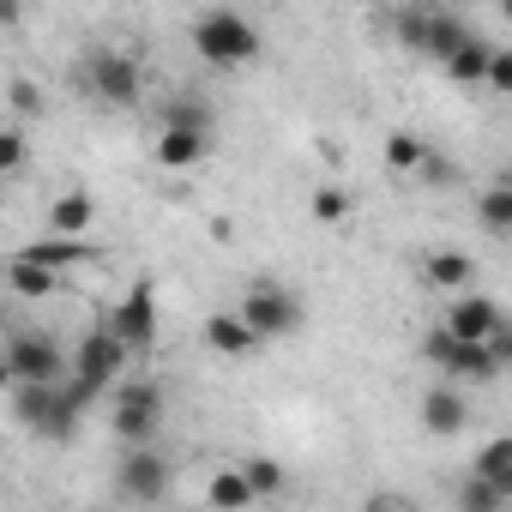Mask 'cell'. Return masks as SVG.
<instances>
[{"label": "cell", "instance_id": "obj_1", "mask_svg": "<svg viewBox=\"0 0 512 512\" xmlns=\"http://www.w3.org/2000/svg\"><path fill=\"white\" fill-rule=\"evenodd\" d=\"M91 398L97 392L85 380H67V386H13V416L31 434H43V440H73V428H79V416H85Z\"/></svg>", "mask_w": 512, "mask_h": 512}, {"label": "cell", "instance_id": "obj_2", "mask_svg": "<svg viewBox=\"0 0 512 512\" xmlns=\"http://www.w3.org/2000/svg\"><path fill=\"white\" fill-rule=\"evenodd\" d=\"M187 37H193V49H199L205 67H247L253 55H260V25L241 19V13H229V7L199 13Z\"/></svg>", "mask_w": 512, "mask_h": 512}, {"label": "cell", "instance_id": "obj_3", "mask_svg": "<svg viewBox=\"0 0 512 512\" xmlns=\"http://www.w3.org/2000/svg\"><path fill=\"white\" fill-rule=\"evenodd\" d=\"M241 320L253 326V338H296L302 332V296L290 284L260 278V284H247V296H241Z\"/></svg>", "mask_w": 512, "mask_h": 512}, {"label": "cell", "instance_id": "obj_4", "mask_svg": "<svg viewBox=\"0 0 512 512\" xmlns=\"http://www.w3.org/2000/svg\"><path fill=\"white\" fill-rule=\"evenodd\" d=\"M7 380L13 386H67V356L49 332H13L7 338Z\"/></svg>", "mask_w": 512, "mask_h": 512}, {"label": "cell", "instance_id": "obj_5", "mask_svg": "<svg viewBox=\"0 0 512 512\" xmlns=\"http://www.w3.org/2000/svg\"><path fill=\"white\" fill-rule=\"evenodd\" d=\"M157 428H163V386H157V380L121 386V392H115V434L127 440V452H133V446H151Z\"/></svg>", "mask_w": 512, "mask_h": 512}, {"label": "cell", "instance_id": "obj_6", "mask_svg": "<svg viewBox=\"0 0 512 512\" xmlns=\"http://www.w3.org/2000/svg\"><path fill=\"white\" fill-rule=\"evenodd\" d=\"M85 91L109 109H127L139 103V61L121 55V49H91L85 55Z\"/></svg>", "mask_w": 512, "mask_h": 512}, {"label": "cell", "instance_id": "obj_7", "mask_svg": "<svg viewBox=\"0 0 512 512\" xmlns=\"http://www.w3.org/2000/svg\"><path fill=\"white\" fill-rule=\"evenodd\" d=\"M127 356H133V350L115 338V326H91V332L79 338V356H73V380H85L91 392H103V386H115V380H121Z\"/></svg>", "mask_w": 512, "mask_h": 512}, {"label": "cell", "instance_id": "obj_8", "mask_svg": "<svg viewBox=\"0 0 512 512\" xmlns=\"http://www.w3.org/2000/svg\"><path fill=\"white\" fill-rule=\"evenodd\" d=\"M169 458L163 452H151V446H133L127 458H121V470H115V488H121V500H139V506H151V500H163L169 494Z\"/></svg>", "mask_w": 512, "mask_h": 512}, {"label": "cell", "instance_id": "obj_9", "mask_svg": "<svg viewBox=\"0 0 512 512\" xmlns=\"http://www.w3.org/2000/svg\"><path fill=\"white\" fill-rule=\"evenodd\" d=\"M109 326H115V338H121L127 350H151V344H157V296H151L145 278H139V284L127 290V302L109 314Z\"/></svg>", "mask_w": 512, "mask_h": 512}, {"label": "cell", "instance_id": "obj_10", "mask_svg": "<svg viewBox=\"0 0 512 512\" xmlns=\"http://www.w3.org/2000/svg\"><path fill=\"white\" fill-rule=\"evenodd\" d=\"M464 422H470V404H464L458 386H428V392H422V428H428L434 440L464 434Z\"/></svg>", "mask_w": 512, "mask_h": 512}, {"label": "cell", "instance_id": "obj_11", "mask_svg": "<svg viewBox=\"0 0 512 512\" xmlns=\"http://www.w3.org/2000/svg\"><path fill=\"white\" fill-rule=\"evenodd\" d=\"M446 326H452L464 344H488V338L506 326V314H500L488 296H458V302H452V314H446Z\"/></svg>", "mask_w": 512, "mask_h": 512}, {"label": "cell", "instance_id": "obj_12", "mask_svg": "<svg viewBox=\"0 0 512 512\" xmlns=\"http://www.w3.org/2000/svg\"><path fill=\"white\" fill-rule=\"evenodd\" d=\"M470 43H476V31H470L464 13H452V7H434V13H428V49H422V55H434V61L446 67V61H452L458 49H470Z\"/></svg>", "mask_w": 512, "mask_h": 512}, {"label": "cell", "instance_id": "obj_13", "mask_svg": "<svg viewBox=\"0 0 512 512\" xmlns=\"http://www.w3.org/2000/svg\"><path fill=\"white\" fill-rule=\"evenodd\" d=\"M91 223H97V199H91V193H79V187H73V193H61V199L49 205V235H61V241H79Z\"/></svg>", "mask_w": 512, "mask_h": 512}, {"label": "cell", "instance_id": "obj_14", "mask_svg": "<svg viewBox=\"0 0 512 512\" xmlns=\"http://www.w3.org/2000/svg\"><path fill=\"white\" fill-rule=\"evenodd\" d=\"M470 476H482L494 494H506L512 500V434H494L482 452H476V464H470Z\"/></svg>", "mask_w": 512, "mask_h": 512}, {"label": "cell", "instance_id": "obj_15", "mask_svg": "<svg viewBox=\"0 0 512 512\" xmlns=\"http://www.w3.org/2000/svg\"><path fill=\"white\" fill-rule=\"evenodd\" d=\"M205 344H211L217 356H247L260 338H253V326H247L241 314H211V320H205Z\"/></svg>", "mask_w": 512, "mask_h": 512}, {"label": "cell", "instance_id": "obj_16", "mask_svg": "<svg viewBox=\"0 0 512 512\" xmlns=\"http://www.w3.org/2000/svg\"><path fill=\"white\" fill-rule=\"evenodd\" d=\"M25 260H37V266H49V272H73V266L91 260V241H61V235L49 241V235H43V241L25 247Z\"/></svg>", "mask_w": 512, "mask_h": 512}, {"label": "cell", "instance_id": "obj_17", "mask_svg": "<svg viewBox=\"0 0 512 512\" xmlns=\"http://www.w3.org/2000/svg\"><path fill=\"white\" fill-rule=\"evenodd\" d=\"M7 284H13L25 302H43V296H55V290H61V272H49V266L25 260V253H13V272H7Z\"/></svg>", "mask_w": 512, "mask_h": 512}, {"label": "cell", "instance_id": "obj_18", "mask_svg": "<svg viewBox=\"0 0 512 512\" xmlns=\"http://www.w3.org/2000/svg\"><path fill=\"white\" fill-rule=\"evenodd\" d=\"M205 500H211L217 512H241V506H253L260 494H253V482H247L241 470H217V476H211V488H205Z\"/></svg>", "mask_w": 512, "mask_h": 512}, {"label": "cell", "instance_id": "obj_19", "mask_svg": "<svg viewBox=\"0 0 512 512\" xmlns=\"http://www.w3.org/2000/svg\"><path fill=\"white\" fill-rule=\"evenodd\" d=\"M422 272H428L434 290H470V284H476V266L464 260V253H428Z\"/></svg>", "mask_w": 512, "mask_h": 512}, {"label": "cell", "instance_id": "obj_20", "mask_svg": "<svg viewBox=\"0 0 512 512\" xmlns=\"http://www.w3.org/2000/svg\"><path fill=\"white\" fill-rule=\"evenodd\" d=\"M488 67H494V49L476 37L470 49H458V55L446 61V79H452V85H488Z\"/></svg>", "mask_w": 512, "mask_h": 512}, {"label": "cell", "instance_id": "obj_21", "mask_svg": "<svg viewBox=\"0 0 512 512\" xmlns=\"http://www.w3.org/2000/svg\"><path fill=\"white\" fill-rule=\"evenodd\" d=\"M205 157V133H175V127H163V139H157V163L163 169H193Z\"/></svg>", "mask_w": 512, "mask_h": 512}, {"label": "cell", "instance_id": "obj_22", "mask_svg": "<svg viewBox=\"0 0 512 512\" xmlns=\"http://www.w3.org/2000/svg\"><path fill=\"white\" fill-rule=\"evenodd\" d=\"M476 223H482L488 235H512V181H500V187H488V193L476 199Z\"/></svg>", "mask_w": 512, "mask_h": 512}, {"label": "cell", "instance_id": "obj_23", "mask_svg": "<svg viewBox=\"0 0 512 512\" xmlns=\"http://www.w3.org/2000/svg\"><path fill=\"white\" fill-rule=\"evenodd\" d=\"M452 380H470V386H488V380H500V362H494V350H488V344H464V350H458V362H452Z\"/></svg>", "mask_w": 512, "mask_h": 512}, {"label": "cell", "instance_id": "obj_24", "mask_svg": "<svg viewBox=\"0 0 512 512\" xmlns=\"http://www.w3.org/2000/svg\"><path fill=\"white\" fill-rule=\"evenodd\" d=\"M163 127H175V133H205V139H211V109H205L199 97H175V103L163 109Z\"/></svg>", "mask_w": 512, "mask_h": 512}, {"label": "cell", "instance_id": "obj_25", "mask_svg": "<svg viewBox=\"0 0 512 512\" xmlns=\"http://www.w3.org/2000/svg\"><path fill=\"white\" fill-rule=\"evenodd\" d=\"M458 350H464V338H458L452 326H434V332L422 338V362H428V368H440V374H452Z\"/></svg>", "mask_w": 512, "mask_h": 512}, {"label": "cell", "instance_id": "obj_26", "mask_svg": "<svg viewBox=\"0 0 512 512\" xmlns=\"http://www.w3.org/2000/svg\"><path fill=\"white\" fill-rule=\"evenodd\" d=\"M428 13H434V0H428V7H404V13H392V31H398V43L404 49H428Z\"/></svg>", "mask_w": 512, "mask_h": 512}, {"label": "cell", "instance_id": "obj_27", "mask_svg": "<svg viewBox=\"0 0 512 512\" xmlns=\"http://www.w3.org/2000/svg\"><path fill=\"white\" fill-rule=\"evenodd\" d=\"M241 476L253 482V494H260V500H272V494H284V482H290L278 458H247V464H241Z\"/></svg>", "mask_w": 512, "mask_h": 512}, {"label": "cell", "instance_id": "obj_28", "mask_svg": "<svg viewBox=\"0 0 512 512\" xmlns=\"http://www.w3.org/2000/svg\"><path fill=\"white\" fill-rule=\"evenodd\" d=\"M428 151H434V145H422L416 133H392V139H386V163H392V169H422Z\"/></svg>", "mask_w": 512, "mask_h": 512}, {"label": "cell", "instance_id": "obj_29", "mask_svg": "<svg viewBox=\"0 0 512 512\" xmlns=\"http://www.w3.org/2000/svg\"><path fill=\"white\" fill-rule=\"evenodd\" d=\"M500 506H506V494H494L482 476L458 482V512H500Z\"/></svg>", "mask_w": 512, "mask_h": 512}, {"label": "cell", "instance_id": "obj_30", "mask_svg": "<svg viewBox=\"0 0 512 512\" xmlns=\"http://www.w3.org/2000/svg\"><path fill=\"white\" fill-rule=\"evenodd\" d=\"M314 217H320V223H344V217H350V193H344V187H320V193H314Z\"/></svg>", "mask_w": 512, "mask_h": 512}, {"label": "cell", "instance_id": "obj_31", "mask_svg": "<svg viewBox=\"0 0 512 512\" xmlns=\"http://www.w3.org/2000/svg\"><path fill=\"white\" fill-rule=\"evenodd\" d=\"M19 169H25V133L7 127L0 133V175H19Z\"/></svg>", "mask_w": 512, "mask_h": 512}, {"label": "cell", "instance_id": "obj_32", "mask_svg": "<svg viewBox=\"0 0 512 512\" xmlns=\"http://www.w3.org/2000/svg\"><path fill=\"white\" fill-rule=\"evenodd\" d=\"M416 175H422V181H434V187H452V181H458V163H452V157H440V151H428Z\"/></svg>", "mask_w": 512, "mask_h": 512}, {"label": "cell", "instance_id": "obj_33", "mask_svg": "<svg viewBox=\"0 0 512 512\" xmlns=\"http://www.w3.org/2000/svg\"><path fill=\"white\" fill-rule=\"evenodd\" d=\"M488 91H494V97H512V49H494V67H488Z\"/></svg>", "mask_w": 512, "mask_h": 512}, {"label": "cell", "instance_id": "obj_34", "mask_svg": "<svg viewBox=\"0 0 512 512\" xmlns=\"http://www.w3.org/2000/svg\"><path fill=\"white\" fill-rule=\"evenodd\" d=\"M7 103H13V115H37V109H43V103H37V85H31V79H13Z\"/></svg>", "mask_w": 512, "mask_h": 512}, {"label": "cell", "instance_id": "obj_35", "mask_svg": "<svg viewBox=\"0 0 512 512\" xmlns=\"http://www.w3.org/2000/svg\"><path fill=\"white\" fill-rule=\"evenodd\" d=\"M488 350H494V362H500V374H506V368H512V320L488 338Z\"/></svg>", "mask_w": 512, "mask_h": 512}, {"label": "cell", "instance_id": "obj_36", "mask_svg": "<svg viewBox=\"0 0 512 512\" xmlns=\"http://www.w3.org/2000/svg\"><path fill=\"white\" fill-rule=\"evenodd\" d=\"M362 512H410V506H404V500H368Z\"/></svg>", "mask_w": 512, "mask_h": 512}, {"label": "cell", "instance_id": "obj_37", "mask_svg": "<svg viewBox=\"0 0 512 512\" xmlns=\"http://www.w3.org/2000/svg\"><path fill=\"white\" fill-rule=\"evenodd\" d=\"M500 19H506V25H512V0H506V7H500Z\"/></svg>", "mask_w": 512, "mask_h": 512}, {"label": "cell", "instance_id": "obj_38", "mask_svg": "<svg viewBox=\"0 0 512 512\" xmlns=\"http://www.w3.org/2000/svg\"><path fill=\"white\" fill-rule=\"evenodd\" d=\"M85 512H91V506H85Z\"/></svg>", "mask_w": 512, "mask_h": 512}]
</instances>
